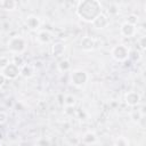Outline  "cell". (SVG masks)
Masks as SVG:
<instances>
[{"label": "cell", "instance_id": "7402d4cb", "mask_svg": "<svg viewBox=\"0 0 146 146\" xmlns=\"http://www.w3.org/2000/svg\"><path fill=\"white\" fill-rule=\"evenodd\" d=\"M114 144H116V145H128L129 141H128L124 137H120V138H117V139L114 141Z\"/></svg>", "mask_w": 146, "mask_h": 146}, {"label": "cell", "instance_id": "277c9868", "mask_svg": "<svg viewBox=\"0 0 146 146\" xmlns=\"http://www.w3.org/2000/svg\"><path fill=\"white\" fill-rule=\"evenodd\" d=\"M89 75L83 70H74L70 74V81L75 87H82L88 82Z\"/></svg>", "mask_w": 146, "mask_h": 146}, {"label": "cell", "instance_id": "8992f818", "mask_svg": "<svg viewBox=\"0 0 146 146\" xmlns=\"http://www.w3.org/2000/svg\"><path fill=\"white\" fill-rule=\"evenodd\" d=\"M91 24H92V26H94L95 29H97V30H104V29H106V27L108 26V24H110V18H108L106 15H104V14L102 13V14H99V15L91 22Z\"/></svg>", "mask_w": 146, "mask_h": 146}, {"label": "cell", "instance_id": "5b68a950", "mask_svg": "<svg viewBox=\"0 0 146 146\" xmlns=\"http://www.w3.org/2000/svg\"><path fill=\"white\" fill-rule=\"evenodd\" d=\"M1 73L5 75L6 79H9V80H14L16 79L18 75H21V67L18 65H16L15 63L10 62L6 67H3L1 70Z\"/></svg>", "mask_w": 146, "mask_h": 146}, {"label": "cell", "instance_id": "44dd1931", "mask_svg": "<svg viewBox=\"0 0 146 146\" xmlns=\"http://www.w3.org/2000/svg\"><path fill=\"white\" fill-rule=\"evenodd\" d=\"M127 22H129V23L136 25L137 22H138V16H136V15H129V16L127 17Z\"/></svg>", "mask_w": 146, "mask_h": 146}, {"label": "cell", "instance_id": "4fadbf2b", "mask_svg": "<svg viewBox=\"0 0 146 146\" xmlns=\"http://www.w3.org/2000/svg\"><path fill=\"white\" fill-rule=\"evenodd\" d=\"M38 41L41 43H49L51 41V34L46 30L40 31L38 33Z\"/></svg>", "mask_w": 146, "mask_h": 146}, {"label": "cell", "instance_id": "cb8c5ba5", "mask_svg": "<svg viewBox=\"0 0 146 146\" xmlns=\"http://www.w3.org/2000/svg\"><path fill=\"white\" fill-rule=\"evenodd\" d=\"M5 82H6V78H5V75L0 72V87H2V86L5 84Z\"/></svg>", "mask_w": 146, "mask_h": 146}, {"label": "cell", "instance_id": "9c48e42d", "mask_svg": "<svg viewBox=\"0 0 146 146\" xmlns=\"http://www.w3.org/2000/svg\"><path fill=\"white\" fill-rule=\"evenodd\" d=\"M25 25L31 31H36L40 27V19L36 16H34V15H30L25 19Z\"/></svg>", "mask_w": 146, "mask_h": 146}, {"label": "cell", "instance_id": "e0dca14e", "mask_svg": "<svg viewBox=\"0 0 146 146\" xmlns=\"http://www.w3.org/2000/svg\"><path fill=\"white\" fill-rule=\"evenodd\" d=\"M64 104L66 106H73L75 104V97L73 95H67L64 99Z\"/></svg>", "mask_w": 146, "mask_h": 146}, {"label": "cell", "instance_id": "8fae6325", "mask_svg": "<svg viewBox=\"0 0 146 146\" xmlns=\"http://www.w3.org/2000/svg\"><path fill=\"white\" fill-rule=\"evenodd\" d=\"M35 73V67L31 64H23L21 66V75L24 78H31Z\"/></svg>", "mask_w": 146, "mask_h": 146}, {"label": "cell", "instance_id": "5bb4252c", "mask_svg": "<svg viewBox=\"0 0 146 146\" xmlns=\"http://www.w3.org/2000/svg\"><path fill=\"white\" fill-rule=\"evenodd\" d=\"M97 141V137L95 135V132H91V131H88L83 135L82 137V143L83 144H95Z\"/></svg>", "mask_w": 146, "mask_h": 146}, {"label": "cell", "instance_id": "ac0fdd59", "mask_svg": "<svg viewBox=\"0 0 146 146\" xmlns=\"http://www.w3.org/2000/svg\"><path fill=\"white\" fill-rule=\"evenodd\" d=\"M9 63H10V60H9V58L7 56H0V70L6 67Z\"/></svg>", "mask_w": 146, "mask_h": 146}, {"label": "cell", "instance_id": "52a82bcc", "mask_svg": "<svg viewBox=\"0 0 146 146\" xmlns=\"http://www.w3.org/2000/svg\"><path fill=\"white\" fill-rule=\"evenodd\" d=\"M137 32V29H136V25L135 24H131L129 22H124L121 24V27H120V33L125 36V38H131L136 34Z\"/></svg>", "mask_w": 146, "mask_h": 146}, {"label": "cell", "instance_id": "ba28073f", "mask_svg": "<svg viewBox=\"0 0 146 146\" xmlns=\"http://www.w3.org/2000/svg\"><path fill=\"white\" fill-rule=\"evenodd\" d=\"M124 102L128 106H131V107L137 106L140 102V95L137 91H129L124 96Z\"/></svg>", "mask_w": 146, "mask_h": 146}, {"label": "cell", "instance_id": "3957f363", "mask_svg": "<svg viewBox=\"0 0 146 146\" xmlns=\"http://www.w3.org/2000/svg\"><path fill=\"white\" fill-rule=\"evenodd\" d=\"M111 56L116 62H124L130 56V49L125 44H116L111 49Z\"/></svg>", "mask_w": 146, "mask_h": 146}, {"label": "cell", "instance_id": "7c38bea8", "mask_svg": "<svg viewBox=\"0 0 146 146\" xmlns=\"http://www.w3.org/2000/svg\"><path fill=\"white\" fill-rule=\"evenodd\" d=\"M64 51H65V44L62 43V42H56V43H54L52 47H51V52H52V55L56 56V57L62 56V55L64 54Z\"/></svg>", "mask_w": 146, "mask_h": 146}, {"label": "cell", "instance_id": "9a60e30c", "mask_svg": "<svg viewBox=\"0 0 146 146\" xmlns=\"http://www.w3.org/2000/svg\"><path fill=\"white\" fill-rule=\"evenodd\" d=\"M17 3L15 0H3L2 1V8L6 10H14L16 9Z\"/></svg>", "mask_w": 146, "mask_h": 146}, {"label": "cell", "instance_id": "603a6c76", "mask_svg": "<svg viewBox=\"0 0 146 146\" xmlns=\"http://www.w3.org/2000/svg\"><path fill=\"white\" fill-rule=\"evenodd\" d=\"M138 41L140 42V48H141V50H144V49H145V36H141Z\"/></svg>", "mask_w": 146, "mask_h": 146}, {"label": "cell", "instance_id": "6da1fadb", "mask_svg": "<svg viewBox=\"0 0 146 146\" xmlns=\"http://www.w3.org/2000/svg\"><path fill=\"white\" fill-rule=\"evenodd\" d=\"M75 11L82 21L91 23L99 14H102V5L98 0H80Z\"/></svg>", "mask_w": 146, "mask_h": 146}, {"label": "cell", "instance_id": "ffe728a7", "mask_svg": "<svg viewBox=\"0 0 146 146\" xmlns=\"http://www.w3.org/2000/svg\"><path fill=\"white\" fill-rule=\"evenodd\" d=\"M13 63H15L16 65H18L21 67L23 65V58L19 55H14L13 56Z\"/></svg>", "mask_w": 146, "mask_h": 146}, {"label": "cell", "instance_id": "2e32d148", "mask_svg": "<svg viewBox=\"0 0 146 146\" xmlns=\"http://www.w3.org/2000/svg\"><path fill=\"white\" fill-rule=\"evenodd\" d=\"M70 68H71V64H70V62L67 59H64L58 64V70L60 72H67Z\"/></svg>", "mask_w": 146, "mask_h": 146}, {"label": "cell", "instance_id": "30bf717a", "mask_svg": "<svg viewBox=\"0 0 146 146\" xmlns=\"http://www.w3.org/2000/svg\"><path fill=\"white\" fill-rule=\"evenodd\" d=\"M96 46V42H95V39L91 38V36H84L81 39L80 41V47L82 50H86V51H89V50H92Z\"/></svg>", "mask_w": 146, "mask_h": 146}, {"label": "cell", "instance_id": "7a4b0ae2", "mask_svg": "<svg viewBox=\"0 0 146 146\" xmlns=\"http://www.w3.org/2000/svg\"><path fill=\"white\" fill-rule=\"evenodd\" d=\"M7 48L14 55H19L26 49V40L21 35L11 36L7 42Z\"/></svg>", "mask_w": 146, "mask_h": 146}, {"label": "cell", "instance_id": "d6986e66", "mask_svg": "<svg viewBox=\"0 0 146 146\" xmlns=\"http://www.w3.org/2000/svg\"><path fill=\"white\" fill-rule=\"evenodd\" d=\"M131 119H132L135 122H138L140 119H143V115H141V113H140L139 111H133V112L131 113Z\"/></svg>", "mask_w": 146, "mask_h": 146}]
</instances>
